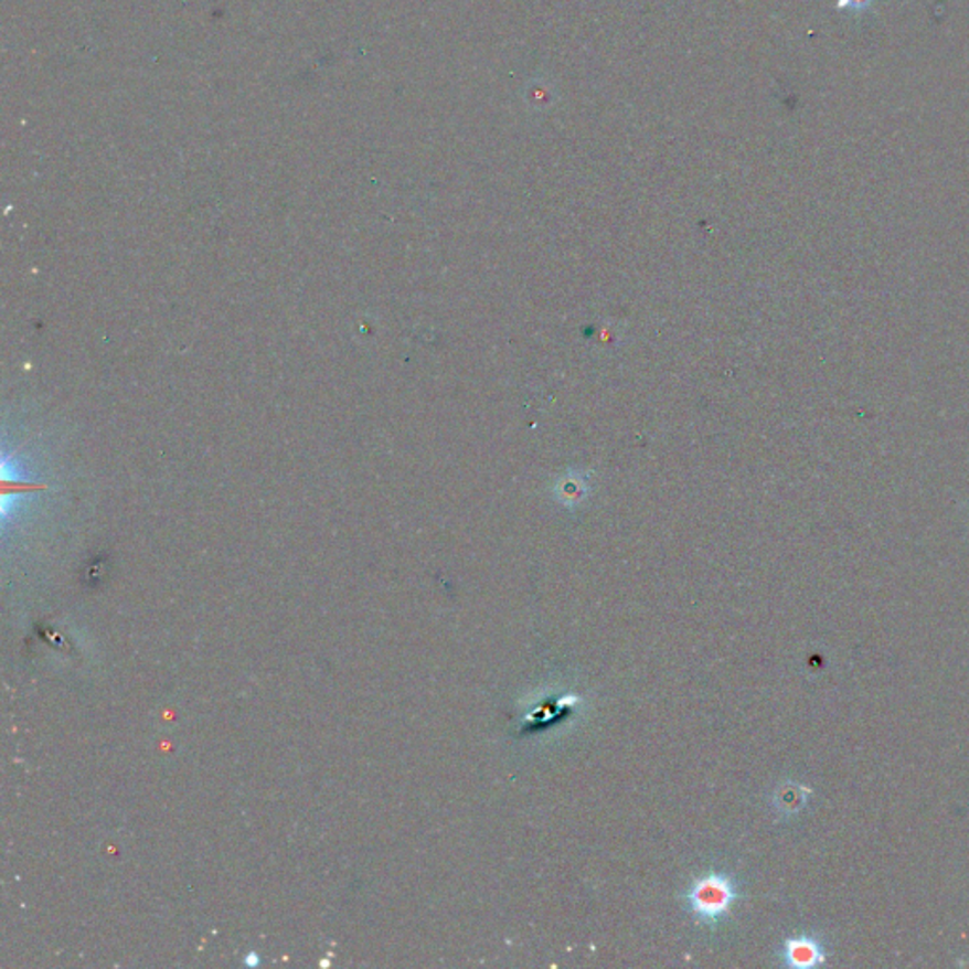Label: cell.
<instances>
[{
	"label": "cell",
	"mask_w": 969,
	"mask_h": 969,
	"mask_svg": "<svg viewBox=\"0 0 969 969\" xmlns=\"http://www.w3.org/2000/svg\"><path fill=\"white\" fill-rule=\"evenodd\" d=\"M812 790L809 786L797 782H784L775 794L773 805L777 809L778 814L782 817H796L809 803Z\"/></svg>",
	"instance_id": "3"
},
{
	"label": "cell",
	"mask_w": 969,
	"mask_h": 969,
	"mask_svg": "<svg viewBox=\"0 0 969 969\" xmlns=\"http://www.w3.org/2000/svg\"><path fill=\"white\" fill-rule=\"evenodd\" d=\"M741 884L725 871L712 870L691 881L685 890L684 907L693 923L706 929H717L730 918L735 903L741 899Z\"/></svg>",
	"instance_id": "1"
},
{
	"label": "cell",
	"mask_w": 969,
	"mask_h": 969,
	"mask_svg": "<svg viewBox=\"0 0 969 969\" xmlns=\"http://www.w3.org/2000/svg\"><path fill=\"white\" fill-rule=\"evenodd\" d=\"M778 956L782 966L794 969L820 968L828 962L826 945L812 934H797L784 939Z\"/></svg>",
	"instance_id": "2"
}]
</instances>
